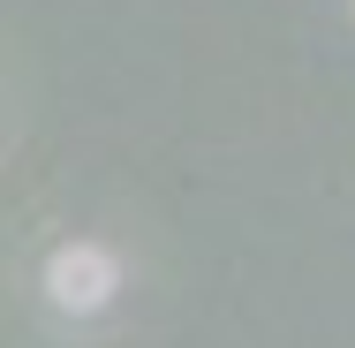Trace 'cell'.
Listing matches in <instances>:
<instances>
[{
  "label": "cell",
  "instance_id": "cell-1",
  "mask_svg": "<svg viewBox=\"0 0 355 348\" xmlns=\"http://www.w3.org/2000/svg\"><path fill=\"white\" fill-rule=\"evenodd\" d=\"M114 288H121V258H114L106 242H61V250L46 258V295H53V310H69V318L106 310Z\"/></svg>",
  "mask_w": 355,
  "mask_h": 348
}]
</instances>
